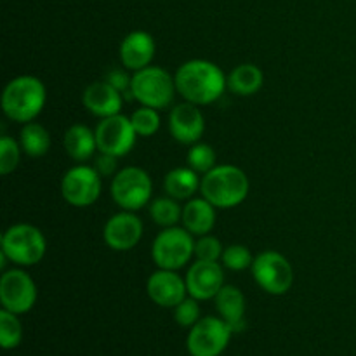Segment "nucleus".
<instances>
[{
	"label": "nucleus",
	"instance_id": "1",
	"mask_svg": "<svg viewBox=\"0 0 356 356\" xmlns=\"http://www.w3.org/2000/svg\"><path fill=\"white\" fill-rule=\"evenodd\" d=\"M176 89L188 103L211 104L222 96L228 79L218 65L205 59H191L176 72Z\"/></svg>",
	"mask_w": 356,
	"mask_h": 356
},
{
	"label": "nucleus",
	"instance_id": "2",
	"mask_svg": "<svg viewBox=\"0 0 356 356\" xmlns=\"http://www.w3.org/2000/svg\"><path fill=\"white\" fill-rule=\"evenodd\" d=\"M45 96L44 83L37 76H16L3 89L2 110L13 122L28 124L44 110Z\"/></svg>",
	"mask_w": 356,
	"mask_h": 356
},
{
	"label": "nucleus",
	"instance_id": "3",
	"mask_svg": "<svg viewBox=\"0 0 356 356\" xmlns=\"http://www.w3.org/2000/svg\"><path fill=\"white\" fill-rule=\"evenodd\" d=\"M200 191L214 207L233 209L249 195V177L235 165H219L202 177Z\"/></svg>",
	"mask_w": 356,
	"mask_h": 356
},
{
	"label": "nucleus",
	"instance_id": "4",
	"mask_svg": "<svg viewBox=\"0 0 356 356\" xmlns=\"http://www.w3.org/2000/svg\"><path fill=\"white\" fill-rule=\"evenodd\" d=\"M176 90V80L159 66H146L132 76V97L138 99L143 106L163 110L172 103Z\"/></svg>",
	"mask_w": 356,
	"mask_h": 356
},
{
	"label": "nucleus",
	"instance_id": "5",
	"mask_svg": "<svg viewBox=\"0 0 356 356\" xmlns=\"http://www.w3.org/2000/svg\"><path fill=\"white\" fill-rule=\"evenodd\" d=\"M45 236L37 226L21 222L10 226L2 236V254L19 266H33L40 263L45 256Z\"/></svg>",
	"mask_w": 356,
	"mask_h": 356
},
{
	"label": "nucleus",
	"instance_id": "6",
	"mask_svg": "<svg viewBox=\"0 0 356 356\" xmlns=\"http://www.w3.org/2000/svg\"><path fill=\"white\" fill-rule=\"evenodd\" d=\"M195 254L193 235L186 228L170 226L156 235L152 256L160 270L177 271L186 266Z\"/></svg>",
	"mask_w": 356,
	"mask_h": 356
},
{
	"label": "nucleus",
	"instance_id": "7",
	"mask_svg": "<svg viewBox=\"0 0 356 356\" xmlns=\"http://www.w3.org/2000/svg\"><path fill=\"white\" fill-rule=\"evenodd\" d=\"M252 275L256 284L271 296H282L291 291L294 284V270L285 256L275 250H266L254 257Z\"/></svg>",
	"mask_w": 356,
	"mask_h": 356
},
{
	"label": "nucleus",
	"instance_id": "8",
	"mask_svg": "<svg viewBox=\"0 0 356 356\" xmlns=\"http://www.w3.org/2000/svg\"><path fill=\"white\" fill-rule=\"evenodd\" d=\"M152 179L139 167H125L111 181V197L124 211H139L152 198Z\"/></svg>",
	"mask_w": 356,
	"mask_h": 356
},
{
	"label": "nucleus",
	"instance_id": "9",
	"mask_svg": "<svg viewBox=\"0 0 356 356\" xmlns=\"http://www.w3.org/2000/svg\"><path fill=\"white\" fill-rule=\"evenodd\" d=\"M232 334L233 329L222 318H200L188 334V353L191 356H219L228 348Z\"/></svg>",
	"mask_w": 356,
	"mask_h": 356
},
{
	"label": "nucleus",
	"instance_id": "10",
	"mask_svg": "<svg viewBox=\"0 0 356 356\" xmlns=\"http://www.w3.org/2000/svg\"><path fill=\"white\" fill-rule=\"evenodd\" d=\"M94 132H96L99 153H108L117 159L127 155L138 138V132L134 131L131 118L120 113L103 118Z\"/></svg>",
	"mask_w": 356,
	"mask_h": 356
},
{
	"label": "nucleus",
	"instance_id": "11",
	"mask_svg": "<svg viewBox=\"0 0 356 356\" xmlns=\"http://www.w3.org/2000/svg\"><path fill=\"white\" fill-rule=\"evenodd\" d=\"M61 195L73 207H89L101 195V174L92 167H73L63 176Z\"/></svg>",
	"mask_w": 356,
	"mask_h": 356
},
{
	"label": "nucleus",
	"instance_id": "12",
	"mask_svg": "<svg viewBox=\"0 0 356 356\" xmlns=\"http://www.w3.org/2000/svg\"><path fill=\"white\" fill-rule=\"evenodd\" d=\"M0 302L14 315L30 312L37 302V287L30 275L21 270L6 271L0 278Z\"/></svg>",
	"mask_w": 356,
	"mask_h": 356
},
{
	"label": "nucleus",
	"instance_id": "13",
	"mask_svg": "<svg viewBox=\"0 0 356 356\" xmlns=\"http://www.w3.org/2000/svg\"><path fill=\"white\" fill-rule=\"evenodd\" d=\"M103 236L106 245L118 252L134 249L143 236L141 219L132 214L131 211L118 212L106 221Z\"/></svg>",
	"mask_w": 356,
	"mask_h": 356
},
{
	"label": "nucleus",
	"instance_id": "14",
	"mask_svg": "<svg viewBox=\"0 0 356 356\" xmlns=\"http://www.w3.org/2000/svg\"><path fill=\"white\" fill-rule=\"evenodd\" d=\"M188 294L197 301H207L218 296V292L225 287V275L218 261H200L198 259L190 268L186 275Z\"/></svg>",
	"mask_w": 356,
	"mask_h": 356
},
{
	"label": "nucleus",
	"instance_id": "15",
	"mask_svg": "<svg viewBox=\"0 0 356 356\" xmlns=\"http://www.w3.org/2000/svg\"><path fill=\"white\" fill-rule=\"evenodd\" d=\"M146 292L155 305L162 308H176L186 299V280H183L176 271L159 270L146 282Z\"/></svg>",
	"mask_w": 356,
	"mask_h": 356
},
{
	"label": "nucleus",
	"instance_id": "16",
	"mask_svg": "<svg viewBox=\"0 0 356 356\" xmlns=\"http://www.w3.org/2000/svg\"><path fill=\"white\" fill-rule=\"evenodd\" d=\"M170 134L183 145H195L205 132V120L202 111L193 103H181L172 108L169 115Z\"/></svg>",
	"mask_w": 356,
	"mask_h": 356
},
{
	"label": "nucleus",
	"instance_id": "17",
	"mask_svg": "<svg viewBox=\"0 0 356 356\" xmlns=\"http://www.w3.org/2000/svg\"><path fill=\"white\" fill-rule=\"evenodd\" d=\"M155 56V40L148 31H132L120 44V61L127 70H139L149 66Z\"/></svg>",
	"mask_w": 356,
	"mask_h": 356
},
{
	"label": "nucleus",
	"instance_id": "18",
	"mask_svg": "<svg viewBox=\"0 0 356 356\" xmlns=\"http://www.w3.org/2000/svg\"><path fill=\"white\" fill-rule=\"evenodd\" d=\"M83 106L90 111L92 115L101 118L111 117V115H118L122 110V92H118L111 83L106 80L103 82H94L83 90Z\"/></svg>",
	"mask_w": 356,
	"mask_h": 356
},
{
	"label": "nucleus",
	"instance_id": "19",
	"mask_svg": "<svg viewBox=\"0 0 356 356\" xmlns=\"http://www.w3.org/2000/svg\"><path fill=\"white\" fill-rule=\"evenodd\" d=\"M214 299L221 318L232 327L233 332H242L245 329V298L242 291L233 285H225Z\"/></svg>",
	"mask_w": 356,
	"mask_h": 356
},
{
	"label": "nucleus",
	"instance_id": "20",
	"mask_svg": "<svg viewBox=\"0 0 356 356\" xmlns=\"http://www.w3.org/2000/svg\"><path fill=\"white\" fill-rule=\"evenodd\" d=\"M183 225L191 235L204 236L212 232L216 225V207L207 198H191L183 209Z\"/></svg>",
	"mask_w": 356,
	"mask_h": 356
},
{
	"label": "nucleus",
	"instance_id": "21",
	"mask_svg": "<svg viewBox=\"0 0 356 356\" xmlns=\"http://www.w3.org/2000/svg\"><path fill=\"white\" fill-rule=\"evenodd\" d=\"M97 148L96 132L82 124H75L66 131L65 149L76 162H86L94 155Z\"/></svg>",
	"mask_w": 356,
	"mask_h": 356
},
{
	"label": "nucleus",
	"instance_id": "22",
	"mask_svg": "<svg viewBox=\"0 0 356 356\" xmlns=\"http://www.w3.org/2000/svg\"><path fill=\"white\" fill-rule=\"evenodd\" d=\"M264 75L256 65L243 63L236 66L228 76V89L238 96H252L263 87Z\"/></svg>",
	"mask_w": 356,
	"mask_h": 356
},
{
	"label": "nucleus",
	"instance_id": "23",
	"mask_svg": "<svg viewBox=\"0 0 356 356\" xmlns=\"http://www.w3.org/2000/svg\"><path fill=\"white\" fill-rule=\"evenodd\" d=\"M198 186H200V183H198L197 172L191 167L172 169L165 176V181H163V190L167 191L169 197L176 198V200L191 198Z\"/></svg>",
	"mask_w": 356,
	"mask_h": 356
},
{
	"label": "nucleus",
	"instance_id": "24",
	"mask_svg": "<svg viewBox=\"0 0 356 356\" xmlns=\"http://www.w3.org/2000/svg\"><path fill=\"white\" fill-rule=\"evenodd\" d=\"M19 146L28 156L38 159V156H44L51 148V136H49L47 129L42 127L40 124L28 122L21 129Z\"/></svg>",
	"mask_w": 356,
	"mask_h": 356
},
{
	"label": "nucleus",
	"instance_id": "25",
	"mask_svg": "<svg viewBox=\"0 0 356 356\" xmlns=\"http://www.w3.org/2000/svg\"><path fill=\"white\" fill-rule=\"evenodd\" d=\"M149 214H152L153 221L156 225L163 226V228H170V226H176V222L183 216V211H181L176 198L165 197L156 198V200L152 202V205H149Z\"/></svg>",
	"mask_w": 356,
	"mask_h": 356
},
{
	"label": "nucleus",
	"instance_id": "26",
	"mask_svg": "<svg viewBox=\"0 0 356 356\" xmlns=\"http://www.w3.org/2000/svg\"><path fill=\"white\" fill-rule=\"evenodd\" d=\"M23 339V327L17 320V315L2 308L0 312V344L3 350H13L19 346Z\"/></svg>",
	"mask_w": 356,
	"mask_h": 356
},
{
	"label": "nucleus",
	"instance_id": "27",
	"mask_svg": "<svg viewBox=\"0 0 356 356\" xmlns=\"http://www.w3.org/2000/svg\"><path fill=\"white\" fill-rule=\"evenodd\" d=\"M188 165L195 170V172L207 174L209 170L214 169L216 163V152L212 146L204 145V143H195L191 145L190 152H188Z\"/></svg>",
	"mask_w": 356,
	"mask_h": 356
},
{
	"label": "nucleus",
	"instance_id": "28",
	"mask_svg": "<svg viewBox=\"0 0 356 356\" xmlns=\"http://www.w3.org/2000/svg\"><path fill=\"white\" fill-rule=\"evenodd\" d=\"M131 122L138 136H143V138H149V136H153L160 129V117L155 108H139V110L132 113Z\"/></svg>",
	"mask_w": 356,
	"mask_h": 356
},
{
	"label": "nucleus",
	"instance_id": "29",
	"mask_svg": "<svg viewBox=\"0 0 356 356\" xmlns=\"http://www.w3.org/2000/svg\"><path fill=\"white\" fill-rule=\"evenodd\" d=\"M254 257L245 245H229L222 250V264L232 271H243L252 266Z\"/></svg>",
	"mask_w": 356,
	"mask_h": 356
},
{
	"label": "nucleus",
	"instance_id": "30",
	"mask_svg": "<svg viewBox=\"0 0 356 356\" xmlns=\"http://www.w3.org/2000/svg\"><path fill=\"white\" fill-rule=\"evenodd\" d=\"M21 146L9 136H2L0 139V172L3 176L16 170L21 156Z\"/></svg>",
	"mask_w": 356,
	"mask_h": 356
},
{
	"label": "nucleus",
	"instance_id": "31",
	"mask_svg": "<svg viewBox=\"0 0 356 356\" xmlns=\"http://www.w3.org/2000/svg\"><path fill=\"white\" fill-rule=\"evenodd\" d=\"M195 256L200 261H219L222 257V245L216 236L204 235L195 242Z\"/></svg>",
	"mask_w": 356,
	"mask_h": 356
},
{
	"label": "nucleus",
	"instance_id": "32",
	"mask_svg": "<svg viewBox=\"0 0 356 356\" xmlns=\"http://www.w3.org/2000/svg\"><path fill=\"white\" fill-rule=\"evenodd\" d=\"M174 320L179 323L181 327H193L195 323L200 320V306H198L197 299H184L183 302L174 308Z\"/></svg>",
	"mask_w": 356,
	"mask_h": 356
},
{
	"label": "nucleus",
	"instance_id": "33",
	"mask_svg": "<svg viewBox=\"0 0 356 356\" xmlns=\"http://www.w3.org/2000/svg\"><path fill=\"white\" fill-rule=\"evenodd\" d=\"M104 80H106L108 83H111V86H113L115 89L122 94H124L127 89L131 90L132 79H129L127 73H125L124 70H111V72L106 73V79Z\"/></svg>",
	"mask_w": 356,
	"mask_h": 356
},
{
	"label": "nucleus",
	"instance_id": "34",
	"mask_svg": "<svg viewBox=\"0 0 356 356\" xmlns=\"http://www.w3.org/2000/svg\"><path fill=\"white\" fill-rule=\"evenodd\" d=\"M94 169L101 174V176H111L117 170V156L108 155V153H101L96 160V167Z\"/></svg>",
	"mask_w": 356,
	"mask_h": 356
}]
</instances>
